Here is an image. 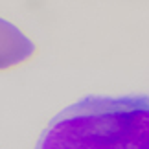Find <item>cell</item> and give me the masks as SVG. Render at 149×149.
<instances>
[{
  "label": "cell",
  "mask_w": 149,
  "mask_h": 149,
  "mask_svg": "<svg viewBox=\"0 0 149 149\" xmlns=\"http://www.w3.org/2000/svg\"><path fill=\"white\" fill-rule=\"evenodd\" d=\"M35 54V41L22 28L0 17V72L24 65Z\"/></svg>",
  "instance_id": "2"
},
{
  "label": "cell",
  "mask_w": 149,
  "mask_h": 149,
  "mask_svg": "<svg viewBox=\"0 0 149 149\" xmlns=\"http://www.w3.org/2000/svg\"><path fill=\"white\" fill-rule=\"evenodd\" d=\"M35 149H149V96H85L50 120Z\"/></svg>",
  "instance_id": "1"
}]
</instances>
